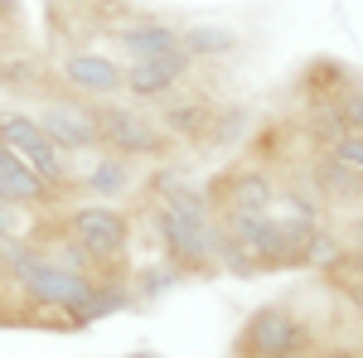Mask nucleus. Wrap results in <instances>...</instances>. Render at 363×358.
<instances>
[{
  "mask_svg": "<svg viewBox=\"0 0 363 358\" xmlns=\"http://www.w3.org/2000/svg\"><path fill=\"white\" fill-rule=\"evenodd\" d=\"M150 233L160 242V257H169L184 276L218 272V218H213V208H165V203H150Z\"/></svg>",
  "mask_w": 363,
  "mask_h": 358,
  "instance_id": "obj_1",
  "label": "nucleus"
},
{
  "mask_svg": "<svg viewBox=\"0 0 363 358\" xmlns=\"http://www.w3.org/2000/svg\"><path fill=\"white\" fill-rule=\"evenodd\" d=\"M315 330L301 310H291L286 301H267L257 305L242 330H238V344L233 354L238 358H315Z\"/></svg>",
  "mask_w": 363,
  "mask_h": 358,
  "instance_id": "obj_2",
  "label": "nucleus"
},
{
  "mask_svg": "<svg viewBox=\"0 0 363 358\" xmlns=\"http://www.w3.org/2000/svg\"><path fill=\"white\" fill-rule=\"evenodd\" d=\"M97 116V140L102 150L126 155V160H160L169 150V136L160 131V121L150 111L131 107V102H92Z\"/></svg>",
  "mask_w": 363,
  "mask_h": 358,
  "instance_id": "obj_3",
  "label": "nucleus"
},
{
  "mask_svg": "<svg viewBox=\"0 0 363 358\" xmlns=\"http://www.w3.org/2000/svg\"><path fill=\"white\" fill-rule=\"evenodd\" d=\"M63 228H68V237H73L97 267H121L126 252H131V218H126L116 203L87 198V203H78V208L63 213Z\"/></svg>",
  "mask_w": 363,
  "mask_h": 358,
  "instance_id": "obj_4",
  "label": "nucleus"
},
{
  "mask_svg": "<svg viewBox=\"0 0 363 358\" xmlns=\"http://www.w3.org/2000/svg\"><path fill=\"white\" fill-rule=\"evenodd\" d=\"M0 145H10L25 165L39 169V179L49 189L63 194L73 184V160L49 140V131L39 126V116H29V111H0Z\"/></svg>",
  "mask_w": 363,
  "mask_h": 358,
  "instance_id": "obj_5",
  "label": "nucleus"
},
{
  "mask_svg": "<svg viewBox=\"0 0 363 358\" xmlns=\"http://www.w3.org/2000/svg\"><path fill=\"white\" fill-rule=\"evenodd\" d=\"M277 194H281L277 169L267 160H257V165L228 169L223 179L208 189V198H213V213H267L277 203Z\"/></svg>",
  "mask_w": 363,
  "mask_h": 358,
  "instance_id": "obj_6",
  "label": "nucleus"
},
{
  "mask_svg": "<svg viewBox=\"0 0 363 358\" xmlns=\"http://www.w3.org/2000/svg\"><path fill=\"white\" fill-rule=\"evenodd\" d=\"M58 78L73 87L78 97H116L126 92V63H116L107 49H73L58 58Z\"/></svg>",
  "mask_w": 363,
  "mask_h": 358,
  "instance_id": "obj_7",
  "label": "nucleus"
},
{
  "mask_svg": "<svg viewBox=\"0 0 363 358\" xmlns=\"http://www.w3.org/2000/svg\"><path fill=\"white\" fill-rule=\"evenodd\" d=\"M189 73H194V58L184 49L179 54H160V58H131L126 63V92L136 102H165V97H174L189 83Z\"/></svg>",
  "mask_w": 363,
  "mask_h": 358,
  "instance_id": "obj_8",
  "label": "nucleus"
},
{
  "mask_svg": "<svg viewBox=\"0 0 363 358\" xmlns=\"http://www.w3.org/2000/svg\"><path fill=\"white\" fill-rule=\"evenodd\" d=\"M39 126L49 131L58 150L73 160V155H92L102 140H97V116H92V102H68V97H58L49 107L39 111Z\"/></svg>",
  "mask_w": 363,
  "mask_h": 358,
  "instance_id": "obj_9",
  "label": "nucleus"
},
{
  "mask_svg": "<svg viewBox=\"0 0 363 358\" xmlns=\"http://www.w3.org/2000/svg\"><path fill=\"white\" fill-rule=\"evenodd\" d=\"M310 194L325 203V213L339 208V213H363V174H354L349 165H339L335 155H310L306 174Z\"/></svg>",
  "mask_w": 363,
  "mask_h": 358,
  "instance_id": "obj_10",
  "label": "nucleus"
},
{
  "mask_svg": "<svg viewBox=\"0 0 363 358\" xmlns=\"http://www.w3.org/2000/svg\"><path fill=\"white\" fill-rule=\"evenodd\" d=\"M58 189H49L39 179V169L25 165L10 145H0V203H15V208H44L54 203Z\"/></svg>",
  "mask_w": 363,
  "mask_h": 358,
  "instance_id": "obj_11",
  "label": "nucleus"
},
{
  "mask_svg": "<svg viewBox=\"0 0 363 358\" xmlns=\"http://www.w3.org/2000/svg\"><path fill=\"white\" fill-rule=\"evenodd\" d=\"M112 39L121 44L126 58H160V54H179V29L169 20H116Z\"/></svg>",
  "mask_w": 363,
  "mask_h": 358,
  "instance_id": "obj_12",
  "label": "nucleus"
},
{
  "mask_svg": "<svg viewBox=\"0 0 363 358\" xmlns=\"http://www.w3.org/2000/svg\"><path fill=\"white\" fill-rule=\"evenodd\" d=\"M136 160H126V155H112V150H102V155H92V165L83 169V184L97 203H116V198H126V194L136 189Z\"/></svg>",
  "mask_w": 363,
  "mask_h": 358,
  "instance_id": "obj_13",
  "label": "nucleus"
},
{
  "mask_svg": "<svg viewBox=\"0 0 363 358\" xmlns=\"http://www.w3.org/2000/svg\"><path fill=\"white\" fill-rule=\"evenodd\" d=\"M155 121H160V131L169 136V145H174V140L203 145V136H208V121H213V102L189 92V97H179V102H165Z\"/></svg>",
  "mask_w": 363,
  "mask_h": 358,
  "instance_id": "obj_14",
  "label": "nucleus"
},
{
  "mask_svg": "<svg viewBox=\"0 0 363 358\" xmlns=\"http://www.w3.org/2000/svg\"><path fill=\"white\" fill-rule=\"evenodd\" d=\"M179 49L194 63H218V58L238 54L242 39H238V29H228V25H184L179 29Z\"/></svg>",
  "mask_w": 363,
  "mask_h": 358,
  "instance_id": "obj_15",
  "label": "nucleus"
},
{
  "mask_svg": "<svg viewBox=\"0 0 363 358\" xmlns=\"http://www.w3.org/2000/svg\"><path fill=\"white\" fill-rule=\"evenodd\" d=\"M126 281H131V296H136V301H160V296H169V291L184 281V272H179L169 257H150V262H140Z\"/></svg>",
  "mask_w": 363,
  "mask_h": 358,
  "instance_id": "obj_16",
  "label": "nucleus"
},
{
  "mask_svg": "<svg viewBox=\"0 0 363 358\" xmlns=\"http://www.w3.org/2000/svg\"><path fill=\"white\" fill-rule=\"evenodd\" d=\"M242 140H252V111L242 102H213L203 145H242Z\"/></svg>",
  "mask_w": 363,
  "mask_h": 358,
  "instance_id": "obj_17",
  "label": "nucleus"
},
{
  "mask_svg": "<svg viewBox=\"0 0 363 358\" xmlns=\"http://www.w3.org/2000/svg\"><path fill=\"white\" fill-rule=\"evenodd\" d=\"M320 276L330 281V291H335V296H344V301L363 296V252H354L349 242H344V252H339V257Z\"/></svg>",
  "mask_w": 363,
  "mask_h": 358,
  "instance_id": "obj_18",
  "label": "nucleus"
},
{
  "mask_svg": "<svg viewBox=\"0 0 363 358\" xmlns=\"http://www.w3.org/2000/svg\"><path fill=\"white\" fill-rule=\"evenodd\" d=\"M339 252H344V233L325 223V228H320V233H315V237L306 242V252H301V267H310V272H325V267L335 262Z\"/></svg>",
  "mask_w": 363,
  "mask_h": 358,
  "instance_id": "obj_19",
  "label": "nucleus"
},
{
  "mask_svg": "<svg viewBox=\"0 0 363 358\" xmlns=\"http://www.w3.org/2000/svg\"><path fill=\"white\" fill-rule=\"evenodd\" d=\"M218 272H228V276H242V281L262 276V272H257V257H252V252L242 247V242L223 237V233H218Z\"/></svg>",
  "mask_w": 363,
  "mask_h": 358,
  "instance_id": "obj_20",
  "label": "nucleus"
},
{
  "mask_svg": "<svg viewBox=\"0 0 363 358\" xmlns=\"http://www.w3.org/2000/svg\"><path fill=\"white\" fill-rule=\"evenodd\" d=\"M335 107H339V116H344V126H349V131H363V78H354V83L339 92Z\"/></svg>",
  "mask_w": 363,
  "mask_h": 358,
  "instance_id": "obj_21",
  "label": "nucleus"
},
{
  "mask_svg": "<svg viewBox=\"0 0 363 358\" xmlns=\"http://www.w3.org/2000/svg\"><path fill=\"white\" fill-rule=\"evenodd\" d=\"M325 155H335L339 165H349L354 174H363V131H349V136L335 140V150H325Z\"/></svg>",
  "mask_w": 363,
  "mask_h": 358,
  "instance_id": "obj_22",
  "label": "nucleus"
},
{
  "mask_svg": "<svg viewBox=\"0 0 363 358\" xmlns=\"http://www.w3.org/2000/svg\"><path fill=\"white\" fill-rule=\"evenodd\" d=\"M25 213H29V208H15V203H0V242H15V237H29V233H25Z\"/></svg>",
  "mask_w": 363,
  "mask_h": 358,
  "instance_id": "obj_23",
  "label": "nucleus"
},
{
  "mask_svg": "<svg viewBox=\"0 0 363 358\" xmlns=\"http://www.w3.org/2000/svg\"><path fill=\"white\" fill-rule=\"evenodd\" d=\"M315 358H363V354L354 349V344H320V349H315Z\"/></svg>",
  "mask_w": 363,
  "mask_h": 358,
  "instance_id": "obj_24",
  "label": "nucleus"
},
{
  "mask_svg": "<svg viewBox=\"0 0 363 358\" xmlns=\"http://www.w3.org/2000/svg\"><path fill=\"white\" fill-rule=\"evenodd\" d=\"M344 242H349L354 252H363V213H354V223L344 228Z\"/></svg>",
  "mask_w": 363,
  "mask_h": 358,
  "instance_id": "obj_25",
  "label": "nucleus"
},
{
  "mask_svg": "<svg viewBox=\"0 0 363 358\" xmlns=\"http://www.w3.org/2000/svg\"><path fill=\"white\" fill-rule=\"evenodd\" d=\"M20 15H25V5H20V0H0V20H5V25H15Z\"/></svg>",
  "mask_w": 363,
  "mask_h": 358,
  "instance_id": "obj_26",
  "label": "nucleus"
},
{
  "mask_svg": "<svg viewBox=\"0 0 363 358\" xmlns=\"http://www.w3.org/2000/svg\"><path fill=\"white\" fill-rule=\"evenodd\" d=\"M349 315H354V325L363 330V296H354V301H349Z\"/></svg>",
  "mask_w": 363,
  "mask_h": 358,
  "instance_id": "obj_27",
  "label": "nucleus"
},
{
  "mask_svg": "<svg viewBox=\"0 0 363 358\" xmlns=\"http://www.w3.org/2000/svg\"><path fill=\"white\" fill-rule=\"evenodd\" d=\"M136 358H160V354H136Z\"/></svg>",
  "mask_w": 363,
  "mask_h": 358,
  "instance_id": "obj_28",
  "label": "nucleus"
},
{
  "mask_svg": "<svg viewBox=\"0 0 363 358\" xmlns=\"http://www.w3.org/2000/svg\"><path fill=\"white\" fill-rule=\"evenodd\" d=\"M5 29H10V25H5V20H0V34H5Z\"/></svg>",
  "mask_w": 363,
  "mask_h": 358,
  "instance_id": "obj_29",
  "label": "nucleus"
}]
</instances>
